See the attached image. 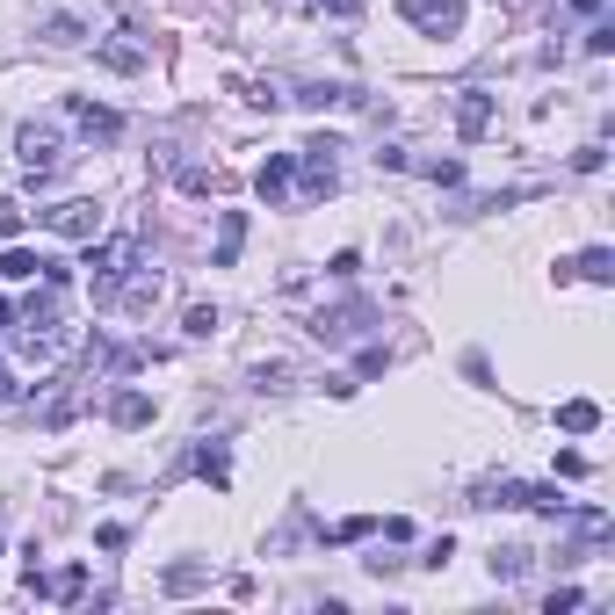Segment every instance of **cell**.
Segmentation results:
<instances>
[{
  "mask_svg": "<svg viewBox=\"0 0 615 615\" xmlns=\"http://www.w3.org/2000/svg\"><path fill=\"white\" fill-rule=\"evenodd\" d=\"M87 246H95V239H87ZM87 268H95V304L123 297V283H131V268H138V232H116V239H102L95 254H87Z\"/></svg>",
  "mask_w": 615,
  "mask_h": 615,
  "instance_id": "obj_1",
  "label": "cell"
},
{
  "mask_svg": "<svg viewBox=\"0 0 615 615\" xmlns=\"http://www.w3.org/2000/svg\"><path fill=\"white\" fill-rule=\"evenodd\" d=\"M58 152H66V138H58V123H22V131H15V160L29 167V174H51L58 167Z\"/></svg>",
  "mask_w": 615,
  "mask_h": 615,
  "instance_id": "obj_2",
  "label": "cell"
},
{
  "mask_svg": "<svg viewBox=\"0 0 615 615\" xmlns=\"http://www.w3.org/2000/svg\"><path fill=\"white\" fill-rule=\"evenodd\" d=\"M398 15L413 29H427V37H456L464 29V0H398Z\"/></svg>",
  "mask_w": 615,
  "mask_h": 615,
  "instance_id": "obj_3",
  "label": "cell"
},
{
  "mask_svg": "<svg viewBox=\"0 0 615 615\" xmlns=\"http://www.w3.org/2000/svg\"><path fill=\"white\" fill-rule=\"evenodd\" d=\"M44 225H51L58 239H95V232H102V210L87 203V196H66V203L44 210Z\"/></svg>",
  "mask_w": 615,
  "mask_h": 615,
  "instance_id": "obj_4",
  "label": "cell"
},
{
  "mask_svg": "<svg viewBox=\"0 0 615 615\" xmlns=\"http://www.w3.org/2000/svg\"><path fill=\"white\" fill-rule=\"evenodd\" d=\"M333 152H341L333 138H312V145L297 152V167H304V189H312V196H326L333 181H341V160H333Z\"/></svg>",
  "mask_w": 615,
  "mask_h": 615,
  "instance_id": "obj_5",
  "label": "cell"
},
{
  "mask_svg": "<svg viewBox=\"0 0 615 615\" xmlns=\"http://www.w3.org/2000/svg\"><path fill=\"white\" fill-rule=\"evenodd\" d=\"M290 181H297V152H268L261 174H254V196H261V203H283Z\"/></svg>",
  "mask_w": 615,
  "mask_h": 615,
  "instance_id": "obj_6",
  "label": "cell"
},
{
  "mask_svg": "<svg viewBox=\"0 0 615 615\" xmlns=\"http://www.w3.org/2000/svg\"><path fill=\"white\" fill-rule=\"evenodd\" d=\"M456 131H464V138L492 131V95H485V87H464V102H456Z\"/></svg>",
  "mask_w": 615,
  "mask_h": 615,
  "instance_id": "obj_7",
  "label": "cell"
},
{
  "mask_svg": "<svg viewBox=\"0 0 615 615\" xmlns=\"http://www.w3.org/2000/svg\"><path fill=\"white\" fill-rule=\"evenodd\" d=\"M73 123H80V138H95V145L123 138V116L116 109H95V102H73Z\"/></svg>",
  "mask_w": 615,
  "mask_h": 615,
  "instance_id": "obj_8",
  "label": "cell"
},
{
  "mask_svg": "<svg viewBox=\"0 0 615 615\" xmlns=\"http://www.w3.org/2000/svg\"><path fill=\"white\" fill-rule=\"evenodd\" d=\"M239 246H246V210H225V218H218V254H210V268H232Z\"/></svg>",
  "mask_w": 615,
  "mask_h": 615,
  "instance_id": "obj_9",
  "label": "cell"
},
{
  "mask_svg": "<svg viewBox=\"0 0 615 615\" xmlns=\"http://www.w3.org/2000/svg\"><path fill=\"white\" fill-rule=\"evenodd\" d=\"M80 587H87V565H66V572H37V587H29V594H51V601H80Z\"/></svg>",
  "mask_w": 615,
  "mask_h": 615,
  "instance_id": "obj_10",
  "label": "cell"
},
{
  "mask_svg": "<svg viewBox=\"0 0 615 615\" xmlns=\"http://www.w3.org/2000/svg\"><path fill=\"white\" fill-rule=\"evenodd\" d=\"M558 427H565V435H594V427H601V406H594V398H565V406H558Z\"/></svg>",
  "mask_w": 615,
  "mask_h": 615,
  "instance_id": "obj_11",
  "label": "cell"
},
{
  "mask_svg": "<svg viewBox=\"0 0 615 615\" xmlns=\"http://www.w3.org/2000/svg\"><path fill=\"white\" fill-rule=\"evenodd\" d=\"M514 507H536V514H565L572 500H565L558 485H514Z\"/></svg>",
  "mask_w": 615,
  "mask_h": 615,
  "instance_id": "obj_12",
  "label": "cell"
},
{
  "mask_svg": "<svg viewBox=\"0 0 615 615\" xmlns=\"http://www.w3.org/2000/svg\"><path fill=\"white\" fill-rule=\"evenodd\" d=\"M0 275H8V283H29V275H44V254H29V246L8 239V254H0Z\"/></svg>",
  "mask_w": 615,
  "mask_h": 615,
  "instance_id": "obj_13",
  "label": "cell"
},
{
  "mask_svg": "<svg viewBox=\"0 0 615 615\" xmlns=\"http://www.w3.org/2000/svg\"><path fill=\"white\" fill-rule=\"evenodd\" d=\"M196 471H203L210 485H232V456H225V442H203V449H196Z\"/></svg>",
  "mask_w": 615,
  "mask_h": 615,
  "instance_id": "obj_14",
  "label": "cell"
},
{
  "mask_svg": "<svg viewBox=\"0 0 615 615\" xmlns=\"http://www.w3.org/2000/svg\"><path fill=\"white\" fill-rule=\"evenodd\" d=\"M572 268L587 275V283H615V254H608V246H587V254H579Z\"/></svg>",
  "mask_w": 615,
  "mask_h": 615,
  "instance_id": "obj_15",
  "label": "cell"
},
{
  "mask_svg": "<svg viewBox=\"0 0 615 615\" xmlns=\"http://www.w3.org/2000/svg\"><path fill=\"white\" fill-rule=\"evenodd\" d=\"M80 37H87V29H80V15H51V22H44V44H58V51H73Z\"/></svg>",
  "mask_w": 615,
  "mask_h": 615,
  "instance_id": "obj_16",
  "label": "cell"
},
{
  "mask_svg": "<svg viewBox=\"0 0 615 615\" xmlns=\"http://www.w3.org/2000/svg\"><path fill=\"white\" fill-rule=\"evenodd\" d=\"M145 420H152V398L145 391H123L116 398V427H145Z\"/></svg>",
  "mask_w": 615,
  "mask_h": 615,
  "instance_id": "obj_17",
  "label": "cell"
},
{
  "mask_svg": "<svg viewBox=\"0 0 615 615\" xmlns=\"http://www.w3.org/2000/svg\"><path fill=\"white\" fill-rule=\"evenodd\" d=\"M297 102H304V109H333V102H348V87H333V80H312V87H297Z\"/></svg>",
  "mask_w": 615,
  "mask_h": 615,
  "instance_id": "obj_18",
  "label": "cell"
},
{
  "mask_svg": "<svg viewBox=\"0 0 615 615\" xmlns=\"http://www.w3.org/2000/svg\"><path fill=\"white\" fill-rule=\"evenodd\" d=\"M102 66H109V73H138L145 58H138V44H102Z\"/></svg>",
  "mask_w": 615,
  "mask_h": 615,
  "instance_id": "obj_19",
  "label": "cell"
},
{
  "mask_svg": "<svg viewBox=\"0 0 615 615\" xmlns=\"http://www.w3.org/2000/svg\"><path fill=\"white\" fill-rule=\"evenodd\" d=\"M529 572V550H492V579H521Z\"/></svg>",
  "mask_w": 615,
  "mask_h": 615,
  "instance_id": "obj_20",
  "label": "cell"
},
{
  "mask_svg": "<svg viewBox=\"0 0 615 615\" xmlns=\"http://www.w3.org/2000/svg\"><path fill=\"white\" fill-rule=\"evenodd\" d=\"M203 587V565H167V594H196Z\"/></svg>",
  "mask_w": 615,
  "mask_h": 615,
  "instance_id": "obj_21",
  "label": "cell"
},
{
  "mask_svg": "<svg viewBox=\"0 0 615 615\" xmlns=\"http://www.w3.org/2000/svg\"><path fill=\"white\" fill-rule=\"evenodd\" d=\"M254 384H261V391H283V384H290V362H261Z\"/></svg>",
  "mask_w": 615,
  "mask_h": 615,
  "instance_id": "obj_22",
  "label": "cell"
},
{
  "mask_svg": "<svg viewBox=\"0 0 615 615\" xmlns=\"http://www.w3.org/2000/svg\"><path fill=\"white\" fill-rule=\"evenodd\" d=\"M579 601H587V594H579V587H550V601H543V608H550V615H572Z\"/></svg>",
  "mask_w": 615,
  "mask_h": 615,
  "instance_id": "obj_23",
  "label": "cell"
},
{
  "mask_svg": "<svg viewBox=\"0 0 615 615\" xmlns=\"http://www.w3.org/2000/svg\"><path fill=\"white\" fill-rule=\"evenodd\" d=\"M22 239V203H0V246Z\"/></svg>",
  "mask_w": 615,
  "mask_h": 615,
  "instance_id": "obj_24",
  "label": "cell"
},
{
  "mask_svg": "<svg viewBox=\"0 0 615 615\" xmlns=\"http://www.w3.org/2000/svg\"><path fill=\"white\" fill-rule=\"evenodd\" d=\"M174 181H181V189H189V196H210V167H181Z\"/></svg>",
  "mask_w": 615,
  "mask_h": 615,
  "instance_id": "obj_25",
  "label": "cell"
},
{
  "mask_svg": "<svg viewBox=\"0 0 615 615\" xmlns=\"http://www.w3.org/2000/svg\"><path fill=\"white\" fill-rule=\"evenodd\" d=\"M427 181H442V189H456V181H464V167H456V160H427Z\"/></svg>",
  "mask_w": 615,
  "mask_h": 615,
  "instance_id": "obj_26",
  "label": "cell"
},
{
  "mask_svg": "<svg viewBox=\"0 0 615 615\" xmlns=\"http://www.w3.org/2000/svg\"><path fill=\"white\" fill-rule=\"evenodd\" d=\"M181 326H189V333H196V341H203V333H210V326H218V312H210V304H189V319H181Z\"/></svg>",
  "mask_w": 615,
  "mask_h": 615,
  "instance_id": "obj_27",
  "label": "cell"
},
{
  "mask_svg": "<svg viewBox=\"0 0 615 615\" xmlns=\"http://www.w3.org/2000/svg\"><path fill=\"white\" fill-rule=\"evenodd\" d=\"M587 51H594V58H608V51H615V29H608V22H594V29H587Z\"/></svg>",
  "mask_w": 615,
  "mask_h": 615,
  "instance_id": "obj_28",
  "label": "cell"
},
{
  "mask_svg": "<svg viewBox=\"0 0 615 615\" xmlns=\"http://www.w3.org/2000/svg\"><path fill=\"white\" fill-rule=\"evenodd\" d=\"M362 8V0H326V15H355Z\"/></svg>",
  "mask_w": 615,
  "mask_h": 615,
  "instance_id": "obj_29",
  "label": "cell"
},
{
  "mask_svg": "<svg viewBox=\"0 0 615 615\" xmlns=\"http://www.w3.org/2000/svg\"><path fill=\"white\" fill-rule=\"evenodd\" d=\"M608 8V0H572V15H601Z\"/></svg>",
  "mask_w": 615,
  "mask_h": 615,
  "instance_id": "obj_30",
  "label": "cell"
},
{
  "mask_svg": "<svg viewBox=\"0 0 615 615\" xmlns=\"http://www.w3.org/2000/svg\"><path fill=\"white\" fill-rule=\"evenodd\" d=\"M8 319H15V304H8V297H0V326H8Z\"/></svg>",
  "mask_w": 615,
  "mask_h": 615,
  "instance_id": "obj_31",
  "label": "cell"
},
{
  "mask_svg": "<svg viewBox=\"0 0 615 615\" xmlns=\"http://www.w3.org/2000/svg\"><path fill=\"white\" fill-rule=\"evenodd\" d=\"M0 398H15V377H0Z\"/></svg>",
  "mask_w": 615,
  "mask_h": 615,
  "instance_id": "obj_32",
  "label": "cell"
}]
</instances>
